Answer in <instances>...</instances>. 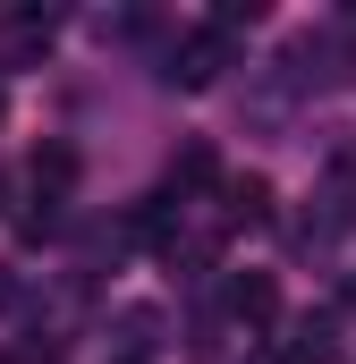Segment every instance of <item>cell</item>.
Returning <instances> with one entry per match:
<instances>
[{"label": "cell", "mask_w": 356, "mask_h": 364, "mask_svg": "<svg viewBox=\"0 0 356 364\" xmlns=\"http://www.w3.org/2000/svg\"><path fill=\"white\" fill-rule=\"evenodd\" d=\"M331 195H340V220H356V153H331Z\"/></svg>", "instance_id": "7"}, {"label": "cell", "mask_w": 356, "mask_h": 364, "mask_svg": "<svg viewBox=\"0 0 356 364\" xmlns=\"http://www.w3.org/2000/svg\"><path fill=\"white\" fill-rule=\"evenodd\" d=\"M178 195H204V186H221V161H212V144H187L178 153V170H170Z\"/></svg>", "instance_id": "6"}, {"label": "cell", "mask_w": 356, "mask_h": 364, "mask_svg": "<svg viewBox=\"0 0 356 364\" xmlns=\"http://www.w3.org/2000/svg\"><path fill=\"white\" fill-rule=\"evenodd\" d=\"M229 34H238V26H221V17H212V26H195V34L170 51V68H162V77H170V85H187V93H204L221 68H229Z\"/></svg>", "instance_id": "1"}, {"label": "cell", "mask_w": 356, "mask_h": 364, "mask_svg": "<svg viewBox=\"0 0 356 364\" xmlns=\"http://www.w3.org/2000/svg\"><path fill=\"white\" fill-rule=\"evenodd\" d=\"M229 314H238L246 331H271V322H280V279L271 272H238L229 279Z\"/></svg>", "instance_id": "2"}, {"label": "cell", "mask_w": 356, "mask_h": 364, "mask_svg": "<svg viewBox=\"0 0 356 364\" xmlns=\"http://www.w3.org/2000/svg\"><path fill=\"white\" fill-rule=\"evenodd\" d=\"M26 178H34V203H68V186H77V153H68V144H34Z\"/></svg>", "instance_id": "3"}, {"label": "cell", "mask_w": 356, "mask_h": 364, "mask_svg": "<svg viewBox=\"0 0 356 364\" xmlns=\"http://www.w3.org/2000/svg\"><path fill=\"white\" fill-rule=\"evenodd\" d=\"M0 195H9V170H0Z\"/></svg>", "instance_id": "8"}, {"label": "cell", "mask_w": 356, "mask_h": 364, "mask_svg": "<svg viewBox=\"0 0 356 364\" xmlns=\"http://www.w3.org/2000/svg\"><path fill=\"white\" fill-rule=\"evenodd\" d=\"M178 212H187V195H178V186H162V195H145V203L127 212V237H136V246H170Z\"/></svg>", "instance_id": "4"}, {"label": "cell", "mask_w": 356, "mask_h": 364, "mask_svg": "<svg viewBox=\"0 0 356 364\" xmlns=\"http://www.w3.org/2000/svg\"><path fill=\"white\" fill-rule=\"evenodd\" d=\"M221 220H229V229H263L271 220V186L263 178H229L221 186Z\"/></svg>", "instance_id": "5"}]
</instances>
